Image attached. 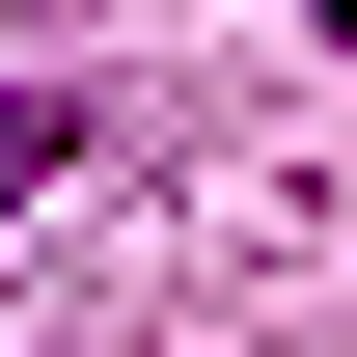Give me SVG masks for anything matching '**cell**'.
Returning <instances> with one entry per match:
<instances>
[{
  "label": "cell",
  "mask_w": 357,
  "mask_h": 357,
  "mask_svg": "<svg viewBox=\"0 0 357 357\" xmlns=\"http://www.w3.org/2000/svg\"><path fill=\"white\" fill-rule=\"evenodd\" d=\"M55 165H83V137H55V110H0V192H55Z\"/></svg>",
  "instance_id": "cell-1"
},
{
  "label": "cell",
  "mask_w": 357,
  "mask_h": 357,
  "mask_svg": "<svg viewBox=\"0 0 357 357\" xmlns=\"http://www.w3.org/2000/svg\"><path fill=\"white\" fill-rule=\"evenodd\" d=\"M330 28H357V0H330Z\"/></svg>",
  "instance_id": "cell-2"
}]
</instances>
